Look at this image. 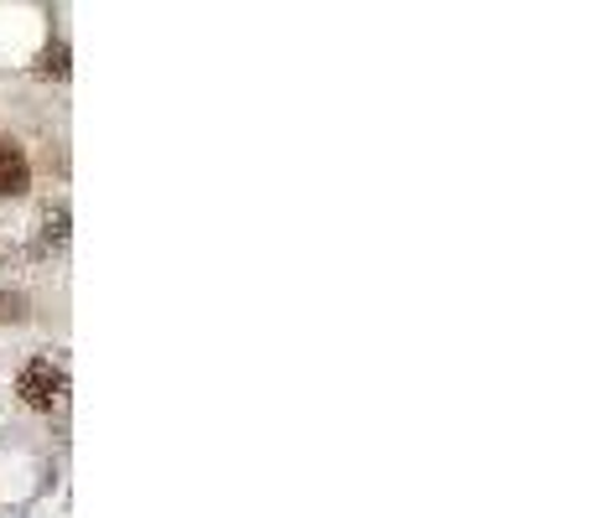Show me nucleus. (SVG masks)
<instances>
[{
	"mask_svg": "<svg viewBox=\"0 0 592 518\" xmlns=\"http://www.w3.org/2000/svg\"><path fill=\"white\" fill-rule=\"evenodd\" d=\"M17 394H21V405L37 409V415H63L68 409V368L58 358H48V353H37V358L21 363Z\"/></svg>",
	"mask_w": 592,
	"mask_h": 518,
	"instance_id": "nucleus-1",
	"label": "nucleus"
},
{
	"mask_svg": "<svg viewBox=\"0 0 592 518\" xmlns=\"http://www.w3.org/2000/svg\"><path fill=\"white\" fill-rule=\"evenodd\" d=\"M32 187V161L11 135H0V197H21Z\"/></svg>",
	"mask_w": 592,
	"mask_h": 518,
	"instance_id": "nucleus-2",
	"label": "nucleus"
},
{
	"mask_svg": "<svg viewBox=\"0 0 592 518\" xmlns=\"http://www.w3.org/2000/svg\"><path fill=\"white\" fill-rule=\"evenodd\" d=\"M27 306L32 301L21 296V291H0V322H27Z\"/></svg>",
	"mask_w": 592,
	"mask_h": 518,
	"instance_id": "nucleus-3",
	"label": "nucleus"
},
{
	"mask_svg": "<svg viewBox=\"0 0 592 518\" xmlns=\"http://www.w3.org/2000/svg\"><path fill=\"white\" fill-rule=\"evenodd\" d=\"M42 228H48V234H42V250H48V244H63L68 238V207H52L48 219H42Z\"/></svg>",
	"mask_w": 592,
	"mask_h": 518,
	"instance_id": "nucleus-4",
	"label": "nucleus"
},
{
	"mask_svg": "<svg viewBox=\"0 0 592 518\" xmlns=\"http://www.w3.org/2000/svg\"><path fill=\"white\" fill-rule=\"evenodd\" d=\"M42 73H48V79H68V48L63 42H52V48L42 52Z\"/></svg>",
	"mask_w": 592,
	"mask_h": 518,
	"instance_id": "nucleus-5",
	"label": "nucleus"
}]
</instances>
